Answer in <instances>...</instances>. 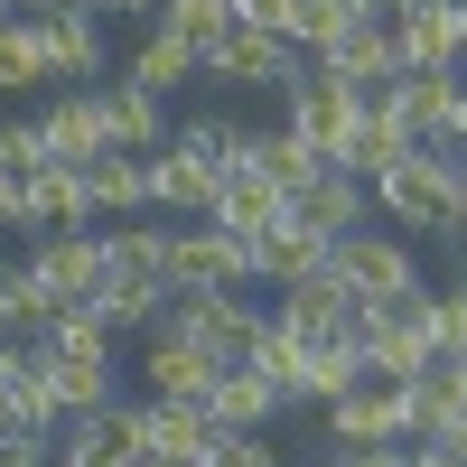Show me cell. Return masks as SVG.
Instances as JSON below:
<instances>
[{
  "label": "cell",
  "mask_w": 467,
  "mask_h": 467,
  "mask_svg": "<svg viewBox=\"0 0 467 467\" xmlns=\"http://www.w3.org/2000/svg\"><path fill=\"white\" fill-rule=\"evenodd\" d=\"M94 103H103V122H112V150H131V160H150V150L169 140V112H160V94H140V85H103Z\"/></svg>",
  "instance_id": "d4e9b609"
},
{
  "label": "cell",
  "mask_w": 467,
  "mask_h": 467,
  "mask_svg": "<svg viewBox=\"0 0 467 467\" xmlns=\"http://www.w3.org/2000/svg\"><path fill=\"white\" fill-rule=\"evenodd\" d=\"M197 467H281V458H271V440H262V431H224Z\"/></svg>",
  "instance_id": "e575fe53"
},
{
  "label": "cell",
  "mask_w": 467,
  "mask_h": 467,
  "mask_svg": "<svg viewBox=\"0 0 467 467\" xmlns=\"http://www.w3.org/2000/svg\"><path fill=\"white\" fill-rule=\"evenodd\" d=\"M47 85V47H37V19H0V94Z\"/></svg>",
  "instance_id": "4dcf8cb0"
},
{
  "label": "cell",
  "mask_w": 467,
  "mask_h": 467,
  "mask_svg": "<svg viewBox=\"0 0 467 467\" xmlns=\"http://www.w3.org/2000/svg\"><path fill=\"white\" fill-rule=\"evenodd\" d=\"M290 215V197L271 178H253V169H224V187H215V215L206 224H224V234H271Z\"/></svg>",
  "instance_id": "603a6c76"
},
{
  "label": "cell",
  "mask_w": 467,
  "mask_h": 467,
  "mask_svg": "<svg viewBox=\"0 0 467 467\" xmlns=\"http://www.w3.org/2000/svg\"><path fill=\"white\" fill-rule=\"evenodd\" d=\"M37 47H47V85H57V75H66V85L103 75V10H75V0H57V10L37 19Z\"/></svg>",
  "instance_id": "9a60e30c"
},
{
  "label": "cell",
  "mask_w": 467,
  "mask_h": 467,
  "mask_svg": "<svg viewBox=\"0 0 467 467\" xmlns=\"http://www.w3.org/2000/svg\"><path fill=\"white\" fill-rule=\"evenodd\" d=\"M402 449H411V440H402ZM402 449H337L327 467H402Z\"/></svg>",
  "instance_id": "74e56055"
},
{
  "label": "cell",
  "mask_w": 467,
  "mask_h": 467,
  "mask_svg": "<svg viewBox=\"0 0 467 467\" xmlns=\"http://www.w3.org/2000/svg\"><path fill=\"white\" fill-rule=\"evenodd\" d=\"M57 0H0V19H47Z\"/></svg>",
  "instance_id": "ab89813d"
},
{
  "label": "cell",
  "mask_w": 467,
  "mask_h": 467,
  "mask_svg": "<svg viewBox=\"0 0 467 467\" xmlns=\"http://www.w3.org/2000/svg\"><path fill=\"white\" fill-rule=\"evenodd\" d=\"M206 411L224 420V431H271V420H281L290 402H281V383H271V374H253V365H224Z\"/></svg>",
  "instance_id": "7402d4cb"
},
{
  "label": "cell",
  "mask_w": 467,
  "mask_h": 467,
  "mask_svg": "<svg viewBox=\"0 0 467 467\" xmlns=\"http://www.w3.org/2000/svg\"><path fill=\"white\" fill-rule=\"evenodd\" d=\"M290 215H299V224H318L327 244H337V234H356V224L374 215V187H365V178H346V169H318V178L290 197Z\"/></svg>",
  "instance_id": "d6986e66"
},
{
  "label": "cell",
  "mask_w": 467,
  "mask_h": 467,
  "mask_svg": "<svg viewBox=\"0 0 467 467\" xmlns=\"http://www.w3.org/2000/svg\"><path fill=\"white\" fill-rule=\"evenodd\" d=\"M299 37H262V28H234L215 37V47L197 57V75H215V85H253V94H290L299 85Z\"/></svg>",
  "instance_id": "30bf717a"
},
{
  "label": "cell",
  "mask_w": 467,
  "mask_h": 467,
  "mask_svg": "<svg viewBox=\"0 0 467 467\" xmlns=\"http://www.w3.org/2000/svg\"><path fill=\"white\" fill-rule=\"evenodd\" d=\"M346 28H365L356 0H299V57H327Z\"/></svg>",
  "instance_id": "1f68e13d"
},
{
  "label": "cell",
  "mask_w": 467,
  "mask_h": 467,
  "mask_svg": "<svg viewBox=\"0 0 467 467\" xmlns=\"http://www.w3.org/2000/svg\"><path fill=\"white\" fill-rule=\"evenodd\" d=\"M327 440L337 449H402L411 440V393L383 374H356L346 393L327 402Z\"/></svg>",
  "instance_id": "ba28073f"
},
{
  "label": "cell",
  "mask_w": 467,
  "mask_h": 467,
  "mask_svg": "<svg viewBox=\"0 0 467 467\" xmlns=\"http://www.w3.org/2000/svg\"><path fill=\"white\" fill-rule=\"evenodd\" d=\"M411 150H420V140L402 131V112H393V103H365V112H356V131H346V140H337V169L374 187V178H383V169H393V160H411Z\"/></svg>",
  "instance_id": "ac0fdd59"
},
{
  "label": "cell",
  "mask_w": 467,
  "mask_h": 467,
  "mask_svg": "<svg viewBox=\"0 0 467 467\" xmlns=\"http://www.w3.org/2000/svg\"><path fill=\"white\" fill-rule=\"evenodd\" d=\"M94 10H131V19H140V10H160V0H94Z\"/></svg>",
  "instance_id": "7bdbcfd3"
},
{
  "label": "cell",
  "mask_w": 467,
  "mask_h": 467,
  "mask_svg": "<svg viewBox=\"0 0 467 467\" xmlns=\"http://www.w3.org/2000/svg\"><path fill=\"white\" fill-rule=\"evenodd\" d=\"M131 449H140V402H122V393H112L103 411H75L57 431V458L66 467H122Z\"/></svg>",
  "instance_id": "5bb4252c"
},
{
  "label": "cell",
  "mask_w": 467,
  "mask_h": 467,
  "mask_svg": "<svg viewBox=\"0 0 467 467\" xmlns=\"http://www.w3.org/2000/svg\"><path fill=\"white\" fill-rule=\"evenodd\" d=\"M150 28H169L178 47H215V37H234V0H160V10H150Z\"/></svg>",
  "instance_id": "f1b7e54d"
},
{
  "label": "cell",
  "mask_w": 467,
  "mask_h": 467,
  "mask_svg": "<svg viewBox=\"0 0 467 467\" xmlns=\"http://www.w3.org/2000/svg\"><path fill=\"white\" fill-rule=\"evenodd\" d=\"M0 234H28V178H0Z\"/></svg>",
  "instance_id": "8d00e7d4"
},
{
  "label": "cell",
  "mask_w": 467,
  "mask_h": 467,
  "mask_svg": "<svg viewBox=\"0 0 467 467\" xmlns=\"http://www.w3.org/2000/svg\"><path fill=\"white\" fill-rule=\"evenodd\" d=\"M75 10H94V0H75Z\"/></svg>",
  "instance_id": "bcb514c9"
},
{
  "label": "cell",
  "mask_w": 467,
  "mask_h": 467,
  "mask_svg": "<svg viewBox=\"0 0 467 467\" xmlns=\"http://www.w3.org/2000/svg\"><path fill=\"white\" fill-rule=\"evenodd\" d=\"M234 28H262V37H299V0H234Z\"/></svg>",
  "instance_id": "d590c367"
},
{
  "label": "cell",
  "mask_w": 467,
  "mask_h": 467,
  "mask_svg": "<svg viewBox=\"0 0 467 467\" xmlns=\"http://www.w3.org/2000/svg\"><path fill=\"white\" fill-rule=\"evenodd\" d=\"M66 224H94V197H85V169H28V234H66Z\"/></svg>",
  "instance_id": "44dd1931"
},
{
  "label": "cell",
  "mask_w": 467,
  "mask_h": 467,
  "mask_svg": "<svg viewBox=\"0 0 467 467\" xmlns=\"http://www.w3.org/2000/svg\"><path fill=\"white\" fill-rule=\"evenodd\" d=\"M458 28H467V0H458Z\"/></svg>",
  "instance_id": "f6af8a7d"
},
{
  "label": "cell",
  "mask_w": 467,
  "mask_h": 467,
  "mask_svg": "<svg viewBox=\"0 0 467 467\" xmlns=\"http://www.w3.org/2000/svg\"><path fill=\"white\" fill-rule=\"evenodd\" d=\"M356 112H365V94L346 85L337 66H318V57H308V66H299V85H290V122H281V131H299V140L337 169V140L356 131Z\"/></svg>",
  "instance_id": "9c48e42d"
},
{
  "label": "cell",
  "mask_w": 467,
  "mask_h": 467,
  "mask_svg": "<svg viewBox=\"0 0 467 467\" xmlns=\"http://www.w3.org/2000/svg\"><path fill=\"white\" fill-rule=\"evenodd\" d=\"M47 467H66V458H47Z\"/></svg>",
  "instance_id": "7dc6e473"
},
{
  "label": "cell",
  "mask_w": 467,
  "mask_h": 467,
  "mask_svg": "<svg viewBox=\"0 0 467 467\" xmlns=\"http://www.w3.org/2000/svg\"><path fill=\"white\" fill-rule=\"evenodd\" d=\"M356 10H365V19H383V28H393V19L411 10V0H356Z\"/></svg>",
  "instance_id": "60d3db41"
},
{
  "label": "cell",
  "mask_w": 467,
  "mask_h": 467,
  "mask_svg": "<svg viewBox=\"0 0 467 467\" xmlns=\"http://www.w3.org/2000/svg\"><path fill=\"white\" fill-rule=\"evenodd\" d=\"M402 467H458V458H440V449H420V440H411V449H402Z\"/></svg>",
  "instance_id": "b9f144b4"
},
{
  "label": "cell",
  "mask_w": 467,
  "mask_h": 467,
  "mask_svg": "<svg viewBox=\"0 0 467 467\" xmlns=\"http://www.w3.org/2000/svg\"><path fill=\"white\" fill-rule=\"evenodd\" d=\"M215 356H197L187 337H169V327H150L140 337V393L150 402H215Z\"/></svg>",
  "instance_id": "8fae6325"
},
{
  "label": "cell",
  "mask_w": 467,
  "mask_h": 467,
  "mask_svg": "<svg viewBox=\"0 0 467 467\" xmlns=\"http://www.w3.org/2000/svg\"><path fill=\"white\" fill-rule=\"evenodd\" d=\"M160 327H169V337H187V346H197V356H215V365H244V356H253L262 308H253L244 290H178Z\"/></svg>",
  "instance_id": "5b68a950"
},
{
  "label": "cell",
  "mask_w": 467,
  "mask_h": 467,
  "mask_svg": "<svg viewBox=\"0 0 467 467\" xmlns=\"http://www.w3.org/2000/svg\"><path fill=\"white\" fill-rule=\"evenodd\" d=\"M393 47H402V75H458V57H467L458 0H411L393 19Z\"/></svg>",
  "instance_id": "7c38bea8"
},
{
  "label": "cell",
  "mask_w": 467,
  "mask_h": 467,
  "mask_svg": "<svg viewBox=\"0 0 467 467\" xmlns=\"http://www.w3.org/2000/svg\"><path fill=\"white\" fill-rule=\"evenodd\" d=\"M122 467H178V458H150V449H131V458H122Z\"/></svg>",
  "instance_id": "ee69618b"
},
{
  "label": "cell",
  "mask_w": 467,
  "mask_h": 467,
  "mask_svg": "<svg viewBox=\"0 0 467 467\" xmlns=\"http://www.w3.org/2000/svg\"><path fill=\"white\" fill-rule=\"evenodd\" d=\"M28 271L47 308H94L103 299V224H66V234H37L28 244Z\"/></svg>",
  "instance_id": "52a82bcc"
},
{
  "label": "cell",
  "mask_w": 467,
  "mask_h": 467,
  "mask_svg": "<svg viewBox=\"0 0 467 467\" xmlns=\"http://www.w3.org/2000/svg\"><path fill=\"white\" fill-rule=\"evenodd\" d=\"M37 356H75V365H112V327H103V308H57L47 327L28 337Z\"/></svg>",
  "instance_id": "4316f807"
},
{
  "label": "cell",
  "mask_w": 467,
  "mask_h": 467,
  "mask_svg": "<svg viewBox=\"0 0 467 467\" xmlns=\"http://www.w3.org/2000/svg\"><path fill=\"white\" fill-rule=\"evenodd\" d=\"M402 112V131L420 140V150H449V112H458V75H402L393 94H383Z\"/></svg>",
  "instance_id": "ffe728a7"
},
{
  "label": "cell",
  "mask_w": 467,
  "mask_h": 467,
  "mask_svg": "<svg viewBox=\"0 0 467 467\" xmlns=\"http://www.w3.org/2000/svg\"><path fill=\"white\" fill-rule=\"evenodd\" d=\"M318 66H337V75H346V85H356L365 103H383V94L402 85V47H393V28H383V19L346 28V37H337V47H327Z\"/></svg>",
  "instance_id": "2e32d148"
},
{
  "label": "cell",
  "mask_w": 467,
  "mask_h": 467,
  "mask_svg": "<svg viewBox=\"0 0 467 467\" xmlns=\"http://www.w3.org/2000/svg\"><path fill=\"white\" fill-rule=\"evenodd\" d=\"M169 281L178 290H253L262 271H253V244L244 234H224L206 215H178L169 224Z\"/></svg>",
  "instance_id": "277c9868"
},
{
  "label": "cell",
  "mask_w": 467,
  "mask_h": 467,
  "mask_svg": "<svg viewBox=\"0 0 467 467\" xmlns=\"http://www.w3.org/2000/svg\"><path fill=\"white\" fill-rule=\"evenodd\" d=\"M57 308H47V290H37V271L28 262H0V337H37Z\"/></svg>",
  "instance_id": "f546056e"
},
{
  "label": "cell",
  "mask_w": 467,
  "mask_h": 467,
  "mask_svg": "<svg viewBox=\"0 0 467 467\" xmlns=\"http://www.w3.org/2000/svg\"><path fill=\"white\" fill-rule=\"evenodd\" d=\"M122 85H140V94L197 85V47H178L169 28H140V37H131V57H122Z\"/></svg>",
  "instance_id": "484cf974"
},
{
  "label": "cell",
  "mask_w": 467,
  "mask_h": 467,
  "mask_svg": "<svg viewBox=\"0 0 467 467\" xmlns=\"http://www.w3.org/2000/svg\"><path fill=\"white\" fill-rule=\"evenodd\" d=\"M224 150H234V122H178L160 150H150V206H169V215H215Z\"/></svg>",
  "instance_id": "7a4b0ae2"
},
{
  "label": "cell",
  "mask_w": 467,
  "mask_h": 467,
  "mask_svg": "<svg viewBox=\"0 0 467 467\" xmlns=\"http://www.w3.org/2000/svg\"><path fill=\"white\" fill-rule=\"evenodd\" d=\"M420 318H431V346H440V356H467V281H440Z\"/></svg>",
  "instance_id": "d6a6232c"
},
{
  "label": "cell",
  "mask_w": 467,
  "mask_h": 467,
  "mask_svg": "<svg viewBox=\"0 0 467 467\" xmlns=\"http://www.w3.org/2000/svg\"><path fill=\"white\" fill-rule=\"evenodd\" d=\"M356 374H365L356 337H318V346H299V402H337Z\"/></svg>",
  "instance_id": "83f0119b"
},
{
  "label": "cell",
  "mask_w": 467,
  "mask_h": 467,
  "mask_svg": "<svg viewBox=\"0 0 467 467\" xmlns=\"http://www.w3.org/2000/svg\"><path fill=\"white\" fill-rule=\"evenodd\" d=\"M449 160H467V85H458V112H449Z\"/></svg>",
  "instance_id": "f35d334b"
},
{
  "label": "cell",
  "mask_w": 467,
  "mask_h": 467,
  "mask_svg": "<svg viewBox=\"0 0 467 467\" xmlns=\"http://www.w3.org/2000/svg\"><path fill=\"white\" fill-rule=\"evenodd\" d=\"M449 197H458V160L449 150H411L374 178V215L402 234H449Z\"/></svg>",
  "instance_id": "3957f363"
},
{
  "label": "cell",
  "mask_w": 467,
  "mask_h": 467,
  "mask_svg": "<svg viewBox=\"0 0 467 467\" xmlns=\"http://www.w3.org/2000/svg\"><path fill=\"white\" fill-rule=\"evenodd\" d=\"M299 346H318V337H346L356 327V299H346V281L318 262V271H299V281H281V308H271Z\"/></svg>",
  "instance_id": "4fadbf2b"
},
{
  "label": "cell",
  "mask_w": 467,
  "mask_h": 467,
  "mask_svg": "<svg viewBox=\"0 0 467 467\" xmlns=\"http://www.w3.org/2000/svg\"><path fill=\"white\" fill-rule=\"evenodd\" d=\"M169 299H178V281H169V224H140V215H122V224H103V327L112 337H150L169 318Z\"/></svg>",
  "instance_id": "6da1fadb"
},
{
  "label": "cell",
  "mask_w": 467,
  "mask_h": 467,
  "mask_svg": "<svg viewBox=\"0 0 467 467\" xmlns=\"http://www.w3.org/2000/svg\"><path fill=\"white\" fill-rule=\"evenodd\" d=\"M327 271L346 281V299L356 308H374V299H402V290H420V262H411V244L402 234H337V253H327Z\"/></svg>",
  "instance_id": "8992f818"
},
{
  "label": "cell",
  "mask_w": 467,
  "mask_h": 467,
  "mask_svg": "<svg viewBox=\"0 0 467 467\" xmlns=\"http://www.w3.org/2000/svg\"><path fill=\"white\" fill-rule=\"evenodd\" d=\"M47 169V140H37V122H0V178H28Z\"/></svg>",
  "instance_id": "836d02e7"
},
{
  "label": "cell",
  "mask_w": 467,
  "mask_h": 467,
  "mask_svg": "<svg viewBox=\"0 0 467 467\" xmlns=\"http://www.w3.org/2000/svg\"><path fill=\"white\" fill-rule=\"evenodd\" d=\"M37 140H47V160H66V169L112 160V122H103L94 94H57L47 112H37Z\"/></svg>",
  "instance_id": "e0dca14e"
},
{
  "label": "cell",
  "mask_w": 467,
  "mask_h": 467,
  "mask_svg": "<svg viewBox=\"0 0 467 467\" xmlns=\"http://www.w3.org/2000/svg\"><path fill=\"white\" fill-rule=\"evenodd\" d=\"M85 197H94V224H122L150 206V160L112 150V160H85Z\"/></svg>",
  "instance_id": "cb8c5ba5"
}]
</instances>
